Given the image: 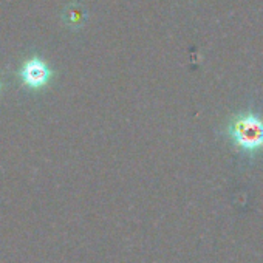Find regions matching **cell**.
Masks as SVG:
<instances>
[{
    "label": "cell",
    "instance_id": "cell-3",
    "mask_svg": "<svg viewBox=\"0 0 263 263\" xmlns=\"http://www.w3.org/2000/svg\"><path fill=\"white\" fill-rule=\"evenodd\" d=\"M0 88H2V85H0Z\"/></svg>",
    "mask_w": 263,
    "mask_h": 263
},
{
    "label": "cell",
    "instance_id": "cell-1",
    "mask_svg": "<svg viewBox=\"0 0 263 263\" xmlns=\"http://www.w3.org/2000/svg\"><path fill=\"white\" fill-rule=\"evenodd\" d=\"M231 141L245 152H257L263 149V119L254 113L235 116L228 125Z\"/></svg>",
    "mask_w": 263,
    "mask_h": 263
},
{
    "label": "cell",
    "instance_id": "cell-2",
    "mask_svg": "<svg viewBox=\"0 0 263 263\" xmlns=\"http://www.w3.org/2000/svg\"><path fill=\"white\" fill-rule=\"evenodd\" d=\"M51 76H53V73H51L50 67L39 58L28 59L21 68V79H22L24 85L28 88H33V90L44 88L50 82Z\"/></svg>",
    "mask_w": 263,
    "mask_h": 263
}]
</instances>
